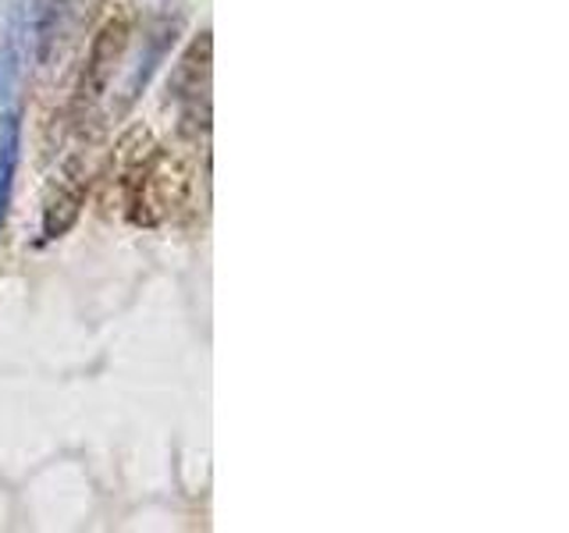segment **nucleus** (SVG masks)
I'll return each mask as SVG.
<instances>
[{
	"mask_svg": "<svg viewBox=\"0 0 569 533\" xmlns=\"http://www.w3.org/2000/svg\"><path fill=\"white\" fill-rule=\"evenodd\" d=\"M178 32H182V22H157L153 29H150V36H147V43H142V53H139V61H136V68H132V76H129V82H124V89H121V103H118V114H124L129 107L139 100V93L142 89L150 86V79H153V71L164 64V58L171 53V47H174V40H178Z\"/></svg>",
	"mask_w": 569,
	"mask_h": 533,
	"instance_id": "obj_6",
	"label": "nucleus"
},
{
	"mask_svg": "<svg viewBox=\"0 0 569 533\" xmlns=\"http://www.w3.org/2000/svg\"><path fill=\"white\" fill-rule=\"evenodd\" d=\"M18 160H22V107L18 111H0V231H4L11 210Z\"/></svg>",
	"mask_w": 569,
	"mask_h": 533,
	"instance_id": "obj_8",
	"label": "nucleus"
},
{
	"mask_svg": "<svg viewBox=\"0 0 569 533\" xmlns=\"http://www.w3.org/2000/svg\"><path fill=\"white\" fill-rule=\"evenodd\" d=\"M29 68V14L14 4L8 18V32L0 36V111H18L22 107V86Z\"/></svg>",
	"mask_w": 569,
	"mask_h": 533,
	"instance_id": "obj_5",
	"label": "nucleus"
},
{
	"mask_svg": "<svg viewBox=\"0 0 569 533\" xmlns=\"http://www.w3.org/2000/svg\"><path fill=\"white\" fill-rule=\"evenodd\" d=\"M210 64H213V40L203 29L192 36L182 58L171 64L168 76V103L178 111V139L196 142L210 132Z\"/></svg>",
	"mask_w": 569,
	"mask_h": 533,
	"instance_id": "obj_3",
	"label": "nucleus"
},
{
	"mask_svg": "<svg viewBox=\"0 0 569 533\" xmlns=\"http://www.w3.org/2000/svg\"><path fill=\"white\" fill-rule=\"evenodd\" d=\"M196 142L178 139L168 147H153L129 182L118 189V200L124 207V218L139 228H157L171 221L174 213H182L192 192V168H196Z\"/></svg>",
	"mask_w": 569,
	"mask_h": 533,
	"instance_id": "obj_1",
	"label": "nucleus"
},
{
	"mask_svg": "<svg viewBox=\"0 0 569 533\" xmlns=\"http://www.w3.org/2000/svg\"><path fill=\"white\" fill-rule=\"evenodd\" d=\"M153 132L147 129L142 121L129 124V129L121 132V139L114 142V157H111V189L118 192L129 178L147 164V157L153 153Z\"/></svg>",
	"mask_w": 569,
	"mask_h": 533,
	"instance_id": "obj_9",
	"label": "nucleus"
},
{
	"mask_svg": "<svg viewBox=\"0 0 569 533\" xmlns=\"http://www.w3.org/2000/svg\"><path fill=\"white\" fill-rule=\"evenodd\" d=\"M136 22H139L136 0H100V18L86 50V64L79 71V89H76L79 111L89 114L107 97L124 50L132 43Z\"/></svg>",
	"mask_w": 569,
	"mask_h": 533,
	"instance_id": "obj_2",
	"label": "nucleus"
},
{
	"mask_svg": "<svg viewBox=\"0 0 569 533\" xmlns=\"http://www.w3.org/2000/svg\"><path fill=\"white\" fill-rule=\"evenodd\" d=\"M86 192H89V171L82 164V157H71L61 168V174L53 178V185L43 200V239L47 242L61 239L76 228L79 213L86 207Z\"/></svg>",
	"mask_w": 569,
	"mask_h": 533,
	"instance_id": "obj_4",
	"label": "nucleus"
},
{
	"mask_svg": "<svg viewBox=\"0 0 569 533\" xmlns=\"http://www.w3.org/2000/svg\"><path fill=\"white\" fill-rule=\"evenodd\" d=\"M68 32V0H32L29 11V36H32V50H36V64L50 68L58 43Z\"/></svg>",
	"mask_w": 569,
	"mask_h": 533,
	"instance_id": "obj_7",
	"label": "nucleus"
}]
</instances>
